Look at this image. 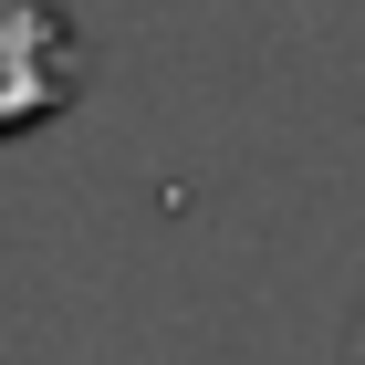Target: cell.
I'll use <instances>...</instances> for the list:
<instances>
[{"label":"cell","mask_w":365,"mask_h":365,"mask_svg":"<svg viewBox=\"0 0 365 365\" xmlns=\"http://www.w3.org/2000/svg\"><path fill=\"white\" fill-rule=\"evenodd\" d=\"M73 105V31L53 0H0V125H42Z\"/></svg>","instance_id":"6da1fadb"}]
</instances>
